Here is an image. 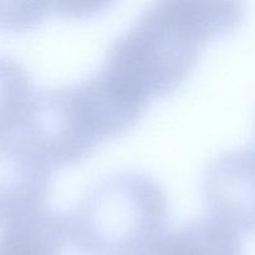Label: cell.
Listing matches in <instances>:
<instances>
[{
	"mask_svg": "<svg viewBox=\"0 0 255 255\" xmlns=\"http://www.w3.org/2000/svg\"><path fill=\"white\" fill-rule=\"evenodd\" d=\"M163 187L141 172H117L96 182L65 214L67 238L82 255H134L163 232Z\"/></svg>",
	"mask_w": 255,
	"mask_h": 255,
	"instance_id": "7a4b0ae2",
	"label": "cell"
},
{
	"mask_svg": "<svg viewBox=\"0 0 255 255\" xmlns=\"http://www.w3.org/2000/svg\"><path fill=\"white\" fill-rule=\"evenodd\" d=\"M65 214L40 209L0 229V255H62Z\"/></svg>",
	"mask_w": 255,
	"mask_h": 255,
	"instance_id": "52a82bcc",
	"label": "cell"
},
{
	"mask_svg": "<svg viewBox=\"0 0 255 255\" xmlns=\"http://www.w3.org/2000/svg\"><path fill=\"white\" fill-rule=\"evenodd\" d=\"M202 199L209 217L239 234L255 232V146L216 157L204 171Z\"/></svg>",
	"mask_w": 255,
	"mask_h": 255,
	"instance_id": "277c9868",
	"label": "cell"
},
{
	"mask_svg": "<svg viewBox=\"0 0 255 255\" xmlns=\"http://www.w3.org/2000/svg\"><path fill=\"white\" fill-rule=\"evenodd\" d=\"M52 167L17 132L0 138V226L44 209Z\"/></svg>",
	"mask_w": 255,
	"mask_h": 255,
	"instance_id": "5b68a950",
	"label": "cell"
},
{
	"mask_svg": "<svg viewBox=\"0 0 255 255\" xmlns=\"http://www.w3.org/2000/svg\"><path fill=\"white\" fill-rule=\"evenodd\" d=\"M35 92L26 69L14 57L0 54V138L20 131Z\"/></svg>",
	"mask_w": 255,
	"mask_h": 255,
	"instance_id": "ba28073f",
	"label": "cell"
},
{
	"mask_svg": "<svg viewBox=\"0 0 255 255\" xmlns=\"http://www.w3.org/2000/svg\"><path fill=\"white\" fill-rule=\"evenodd\" d=\"M19 133L52 168L77 163L104 141L75 84L35 92Z\"/></svg>",
	"mask_w": 255,
	"mask_h": 255,
	"instance_id": "3957f363",
	"label": "cell"
},
{
	"mask_svg": "<svg viewBox=\"0 0 255 255\" xmlns=\"http://www.w3.org/2000/svg\"><path fill=\"white\" fill-rule=\"evenodd\" d=\"M50 12H56L55 2L0 1V27L29 29L39 24Z\"/></svg>",
	"mask_w": 255,
	"mask_h": 255,
	"instance_id": "9c48e42d",
	"label": "cell"
},
{
	"mask_svg": "<svg viewBox=\"0 0 255 255\" xmlns=\"http://www.w3.org/2000/svg\"><path fill=\"white\" fill-rule=\"evenodd\" d=\"M134 255H244L241 234L212 217L163 231Z\"/></svg>",
	"mask_w": 255,
	"mask_h": 255,
	"instance_id": "8992f818",
	"label": "cell"
},
{
	"mask_svg": "<svg viewBox=\"0 0 255 255\" xmlns=\"http://www.w3.org/2000/svg\"><path fill=\"white\" fill-rule=\"evenodd\" d=\"M244 12L239 1L152 2L112 42L101 70L147 106L178 89L204 46L233 32Z\"/></svg>",
	"mask_w": 255,
	"mask_h": 255,
	"instance_id": "6da1fadb",
	"label": "cell"
}]
</instances>
